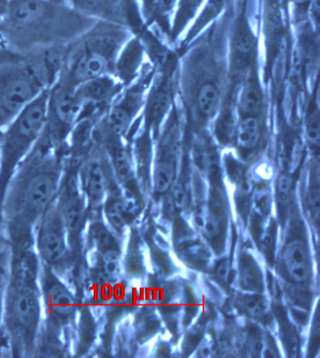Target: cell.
<instances>
[{
  "mask_svg": "<svg viewBox=\"0 0 320 358\" xmlns=\"http://www.w3.org/2000/svg\"><path fill=\"white\" fill-rule=\"evenodd\" d=\"M57 1H64V2H66V0H57ZM67 3V2H66Z\"/></svg>",
  "mask_w": 320,
  "mask_h": 358,
  "instance_id": "f35d334b",
  "label": "cell"
},
{
  "mask_svg": "<svg viewBox=\"0 0 320 358\" xmlns=\"http://www.w3.org/2000/svg\"><path fill=\"white\" fill-rule=\"evenodd\" d=\"M34 250L41 264L54 271L64 264L69 256V237L57 199L38 220Z\"/></svg>",
  "mask_w": 320,
  "mask_h": 358,
  "instance_id": "ba28073f",
  "label": "cell"
},
{
  "mask_svg": "<svg viewBox=\"0 0 320 358\" xmlns=\"http://www.w3.org/2000/svg\"><path fill=\"white\" fill-rule=\"evenodd\" d=\"M66 2L79 15L93 21L114 23L119 16V0H66Z\"/></svg>",
  "mask_w": 320,
  "mask_h": 358,
  "instance_id": "5bb4252c",
  "label": "cell"
},
{
  "mask_svg": "<svg viewBox=\"0 0 320 358\" xmlns=\"http://www.w3.org/2000/svg\"><path fill=\"white\" fill-rule=\"evenodd\" d=\"M82 108L75 87L54 81L49 89L48 119L43 133L54 147L68 151L70 136Z\"/></svg>",
  "mask_w": 320,
  "mask_h": 358,
  "instance_id": "52a82bcc",
  "label": "cell"
},
{
  "mask_svg": "<svg viewBox=\"0 0 320 358\" xmlns=\"http://www.w3.org/2000/svg\"><path fill=\"white\" fill-rule=\"evenodd\" d=\"M176 175V169L173 164L161 162L156 166L154 175H153V185L157 193L168 192L169 188L173 185Z\"/></svg>",
  "mask_w": 320,
  "mask_h": 358,
  "instance_id": "ffe728a7",
  "label": "cell"
},
{
  "mask_svg": "<svg viewBox=\"0 0 320 358\" xmlns=\"http://www.w3.org/2000/svg\"><path fill=\"white\" fill-rule=\"evenodd\" d=\"M291 1L298 6H302V5L310 4L311 0H291Z\"/></svg>",
  "mask_w": 320,
  "mask_h": 358,
  "instance_id": "8d00e7d4",
  "label": "cell"
},
{
  "mask_svg": "<svg viewBox=\"0 0 320 358\" xmlns=\"http://www.w3.org/2000/svg\"><path fill=\"white\" fill-rule=\"evenodd\" d=\"M75 166L65 169L64 176L57 198V207L66 227L70 245L75 244L83 231L87 203L76 179Z\"/></svg>",
  "mask_w": 320,
  "mask_h": 358,
  "instance_id": "30bf717a",
  "label": "cell"
},
{
  "mask_svg": "<svg viewBox=\"0 0 320 358\" xmlns=\"http://www.w3.org/2000/svg\"><path fill=\"white\" fill-rule=\"evenodd\" d=\"M270 196L265 191H261L256 194L254 199V206L259 215H267L270 210Z\"/></svg>",
  "mask_w": 320,
  "mask_h": 358,
  "instance_id": "f546056e",
  "label": "cell"
},
{
  "mask_svg": "<svg viewBox=\"0 0 320 358\" xmlns=\"http://www.w3.org/2000/svg\"><path fill=\"white\" fill-rule=\"evenodd\" d=\"M87 236H89L90 244L97 250L100 255L106 252V251L117 248L113 235L99 221H94V222L90 224Z\"/></svg>",
  "mask_w": 320,
  "mask_h": 358,
  "instance_id": "2e32d148",
  "label": "cell"
},
{
  "mask_svg": "<svg viewBox=\"0 0 320 358\" xmlns=\"http://www.w3.org/2000/svg\"><path fill=\"white\" fill-rule=\"evenodd\" d=\"M204 0H177V22L184 23L195 15Z\"/></svg>",
  "mask_w": 320,
  "mask_h": 358,
  "instance_id": "4316f807",
  "label": "cell"
},
{
  "mask_svg": "<svg viewBox=\"0 0 320 358\" xmlns=\"http://www.w3.org/2000/svg\"><path fill=\"white\" fill-rule=\"evenodd\" d=\"M62 51L23 56L0 66V130L50 89L59 76Z\"/></svg>",
  "mask_w": 320,
  "mask_h": 358,
  "instance_id": "277c9868",
  "label": "cell"
},
{
  "mask_svg": "<svg viewBox=\"0 0 320 358\" xmlns=\"http://www.w3.org/2000/svg\"><path fill=\"white\" fill-rule=\"evenodd\" d=\"M261 139V127L256 116H246L237 127L236 141L243 150L254 149Z\"/></svg>",
  "mask_w": 320,
  "mask_h": 358,
  "instance_id": "9a60e30c",
  "label": "cell"
},
{
  "mask_svg": "<svg viewBox=\"0 0 320 358\" xmlns=\"http://www.w3.org/2000/svg\"><path fill=\"white\" fill-rule=\"evenodd\" d=\"M292 190H293V181L287 174L281 175L276 185V196L282 207L289 206L291 201Z\"/></svg>",
  "mask_w": 320,
  "mask_h": 358,
  "instance_id": "484cf974",
  "label": "cell"
},
{
  "mask_svg": "<svg viewBox=\"0 0 320 358\" xmlns=\"http://www.w3.org/2000/svg\"><path fill=\"white\" fill-rule=\"evenodd\" d=\"M23 56L10 51L9 49L5 48L3 43L0 42V66L7 64V62L15 61V59H17Z\"/></svg>",
  "mask_w": 320,
  "mask_h": 358,
  "instance_id": "d6a6232c",
  "label": "cell"
},
{
  "mask_svg": "<svg viewBox=\"0 0 320 358\" xmlns=\"http://www.w3.org/2000/svg\"><path fill=\"white\" fill-rule=\"evenodd\" d=\"M96 21L57 0H5L0 13V42L22 56L63 48Z\"/></svg>",
  "mask_w": 320,
  "mask_h": 358,
  "instance_id": "6da1fadb",
  "label": "cell"
},
{
  "mask_svg": "<svg viewBox=\"0 0 320 358\" xmlns=\"http://www.w3.org/2000/svg\"><path fill=\"white\" fill-rule=\"evenodd\" d=\"M213 352H214V348H213L212 341L205 338L202 341L201 345L198 347V355L202 358H208L212 357Z\"/></svg>",
  "mask_w": 320,
  "mask_h": 358,
  "instance_id": "e575fe53",
  "label": "cell"
},
{
  "mask_svg": "<svg viewBox=\"0 0 320 358\" xmlns=\"http://www.w3.org/2000/svg\"><path fill=\"white\" fill-rule=\"evenodd\" d=\"M66 154L43 134L16 169L2 201L13 225L26 228L38 222L56 201L66 169Z\"/></svg>",
  "mask_w": 320,
  "mask_h": 358,
  "instance_id": "7a4b0ae2",
  "label": "cell"
},
{
  "mask_svg": "<svg viewBox=\"0 0 320 358\" xmlns=\"http://www.w3.org/2000/svg\"><path fill=\"white\" fill-rule=\"evenodd\" d=\"M250 31L247 27H243L242 31L240 32L237 41V49L240 55L247 56L250 54L254 46V39Z\"/></svg>",
  "mask_w": 320,
  "mask_h": 358,
  "instance_id": "f1b7e54d",
  "label": "cell"
},
{
  "mask_svg": "<svg viewBox=\"0 0 320 358\" xmlns=\"http://www.w3.org/2000/svg\"><path fill=\"white\" fill-rule=\"evenodd\" d=\"M127 212L124 202L117 199L106 201L105 214L109 225L115 231H120L125 226V214Z\"/></svg>",
  "mask_w": 320,
  "mask_h": 358,
  "instance_id": "44dd1931",
  "label": "cell"
},
{
  "mask_svg": "<svg viewBox=\"0 0 320 358\" xmlns=\"http://www.w3.org/2000/svg\"><path fill=\"white\" fill-rule=\"evenodd\" d=\"M5 5V0H0V13H1L2 10H3Z\"/></svg>",
  "mask_w": 320,
  "mask_h": 358,
  "instance_id": "74e56055",
  "label": "cell"
},
{
  "mask_svg": "<svg viewBox=\"0 0 320 358\" xmlns=\"http://www.w3.org/2000/svg\"><path fill=\"white\" fill-rule=\"evenodd\" d=\"M112 165L114 173L120 182H128L133 174L132 161L128 152L122 148H116L112 152Z\"/></svg>",
  "mask_w": 320,
  "mask_h": 358,
  "instance_id": "d6986e66",
  "label": "cell"
},
{
  "mask_svg": "<svg viewBox=\"0 0 320 358\" xmlns=\"http://www.w3.org/2000/svg\"><path fill=\"white\" fill-rule=\"evenodd\" d=\"M119 81L114 75H105L90 79L75 87L76 95L82 106H95L108 108V103L117 94Z\"/></svg>",
  "mask_w": 320,
  "mask_h": 358,
  "instance_id": "7c38bea8",
  "label": "cell"
},
{
  "mask_svg": "<svg viewBox=\"0 0 320 358\" xmlns=\"http://www.w3.org/2000/svg\"><path fill=\"white\" fill-rule=\"evenodd\" d=\"M79 162L75 163L76 179L79 189L86 201L87 207L100 206L105 201L109 188L108 171L102 157L90 149L81 152Z\"/></svg>",
  "mask_w": 320,
  "mask_h": 358,
  "instance_id": "8fae6325",
  "label": "cell"
},
{
  "mask_svg": "<svg viewBox=\"0 0 320 358\" xmlns=\"http://www.w3.org/2000/svg\"><path fill=\"white\" fill-rule=\"evenodd\" d=\"M240 283L247 292H258L262 286V278L258 266L252 262L242 264L240 270Z\"/></svg>",
  "mask_w": 320,
  "mask_h": 358,
  "instance_id": "7402d4cb",
  "label": "cell"
},
{
  "mask_svg": "<svg viewBox=\"0 0 320 358\" xmlns=\"http://www.w3.org/2000/svg\"><path fill=\"white\" fill-rule=\"evenodd\" d=\"M166 212L168 215L169 217H174L175 213H176L177 208L175 206L173 199L172 196H169L166 201Z\"/></svg>",
  "mask_w": 320,
  "mask_h": 358,
  "instance_id": "d590c367",
  "label": "cell"
},
{
  "mask_svg": "<svg viewBox=\"0 0 320 358\" xmlns=\"http://www.w3.org/2000/svg\"><path fill=\"white\" fill-rule=\"evenodd\" d=\"M240 110L247 116H256L261 111L262 95L261 90L253 82H247L243 86L239 98Z\"/></svg>",
  "mask_w": 320,
  "mask_h": 358,
  "instance_id": "e0dca14e",
  "label": "cell"
},
{
  "mask_svg": "<svg viewBox=\"0 0 320 358\" xmlns=\"http://www.w3.org/2000/svg\"><path fill=\"white\" fill-rule=\"evenodd\" d=\"M168 105V96L165 94V92H162V94H159L157 96H156L154 100V103H153L152 106V113L155 115V116H159L165 111L166 106Z\"/></svg>",
  "mask_w": 320,
  "mask_h": 358,
  "instance_id": "1f68e13d",
  "label": "cell"
},
{
  "mask_svg": "<svg viewBox=\"0 0 320 358\" xmlns=\"http://www.w3.org/2000/svg\"><path fill=\"white\" fill-rule=\"evenodd\" d=\"M220 103V92L217 86L207 83L201 87L198 95L199 110L205 117H212L217 111Z\"/></svg>",
  "mask_w": 320,
  "mask_h": 358,
  "instance_id": "ac0fdd59",
  "label": "cell"
},
{
  "mask_svg": "<svg viewBox=\"0 0 320 358\" xmlns=\"http://www.w3.org/2000/svg\"><path fill=\"white\" fill-rule=\"evenodd\" d=\"M48 92L49 89L0 130V207L16 169L45 133Z\"/></svg>",
  "mask_w": 320,
  "mask_h": 358,
  "instance_id": "8992f818",
  "label": "cell"
},
{
  "mask_svg": "<svg viewBox=\"0 0 320 358\" xmlns=\"http://www.w3.org/2000/svg\"><path fill=\"white\" fill-rule=\"evenodd\" d=\"M242 306L246 313L254 318H263L269 313L267 300L256 294L243 298Z\"/></svg>",
  "mask_w": 320,
  "mask_h": 358,
  "instance_id": "cb8c5ba5",
  "label": "cell"
},
{
  "mask_svg": "<svg viewBox=\"0 0 320 358\" xmlns=\"http://www.w3.org/2000/svg\"><path fill=\"white\" fill-rule=\"evenodd\" d=\"M305 136L309 143L319 147L320 143L319 113L316 111L308 117L305 124Z\"/></svg>",
  "mask_w": 320,
  "mask_h": 358,
  "instance_id": "83f0119b",
  "label": "cell"
},
{
  "mask_svg": "<svg viewBox=\"0 0 320 358\" xmlns=\"http://www.w3.org/2000/svg\"><path fill=\"white\" fill-rule=\"evenodd\" d=\"M113 24L96 21L65 46L56 81L76 87L90 79L111 75L117 45Z\"/></svg>",
  "mask_w": 320,
  "mask_h": 358,
  "instance_id": "5b68a950",
  "label": "cell"
},
{
  "mask_svg": "<svg viewBox=\"0 0 320 358\" xmlns=\"http://www.w3.org/2000/svg\"><path fill=\"white\" fill-rule=\"evenodd\" d=\"M103 272L109 278H116L120 270V254L117 248L101 254Z\"/></svg>",
  "mask_w": 320,
  "mask_h": 358,
  "instance_id": "d4e9b609",
  "label": "cell"
},
{
  "mask_svg": "<svg viewBox=\"0 0 320 358\" xmlns=\"http://www.w3.org/2000/svg\"><path fill=\"white\" fill-rule=\"evenodd\" d=\"M283 262L287 275L295 282L308 280L311 274L310 257L308 248L302 240H293L284 247Z\"/></svg>",
  "mask_w": 320,
  "mask_h": 358,
  "instance_id": "4fadbf2b",
  "label": "cell"
},
{
  "mask_svg": "<svg viewBox=\"0 0 320 358\" xmlns=\"http://www.w3.org/2000/svg\"><path fill=\"white\" fill-rule=\"evenodd\" d=\"M40 267L34 248L19 244L5 289L3 324L21 354L34 348L39 335L43 313Z\"/></svg>",
  "mask_w": 320,
  "mask_h": 358,
  "instance_id": "3957f363",
  "label": "cell"
},
{
  "mask_svg": "<svg viewBox=\"0 0 320 358\" xmlns=\"http://www.w3.org/2000/svg\"><path fill=\"white\" fill-rule=\"evenodd\" d=\"M198 225L208 239H214L221 232V220L215 213L207 212L196 215Z\"/></svg>",
  "mask_w": 320,
  "mask_h": 358,
  "instance_id": "603a6c76",
  "label": "cell"
},
{
  "mask_svg": "<svg viewBox=\"0 0 320 358\" xmlns=\"http://www.w3.org/2000/svg\"><path fill=\"white\" fill-rule=\"evenodd\" d=\"M216 277L221 282L226 283L231 274V262L228 259H221L216 266Z\"/></svg>",
  "mask_w": 320,
  "mask_h": 358,
  "instance_id": "4dcf8cb0",
  "label": "cell"
},
{
  "mask_svg": "<svg viewBox=\"0 0 320 358\" xmlns=\"http://www.w3.org/2000/svg\"><path fill=\"white\" fill-rule=\"evenodd\" d=\"M39 283L43 310L50 324L56 327L71 324L78 310L75 294L54 270L43 264L40 267Z\"/></svg>",
  "mask_w": 320,
  "mask_h": 358,
  "instance_id": "9c48e42d",
  "label": "cell"
},
{
  "mask_svg": "<svg viewBox=\"0 0 320 358\" xmlns=\"http://www.w3.org/2000/svg\"><path fill=\"white\" fill-rule=\"evenodd\" d=\"M6 283L7 282H5L4 280L3 274H2V272L0 273V331H1L2 325H3L4 299Z\"/></svg>",
  "mask_w": 320,
  "mask_h": 358,
  "instance_id": "836d02e7",
  "label": "cell"
}]
</instances>
